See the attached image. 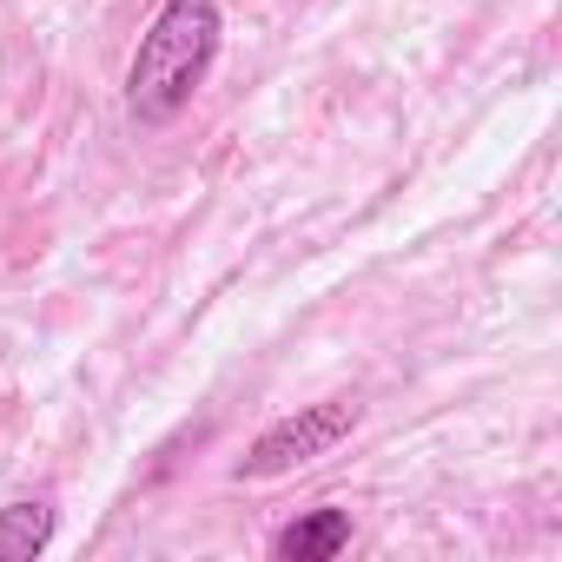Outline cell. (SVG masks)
<instances>
[{"mask_svg":"<svg viewBox=\"0 0 562 562\" xmlns=\"http://www.w3.org/2000/svg\"><path fill=\"white\" fill-rule=\"evenodd\" d=\"M351 549V509H305L271 536L278 562H331Z\"/></svg>","mask_w":562,"mask_h":562,"instance_id":"cell-3","label":"cell"},{"mask_svg":"<svg viewBox=\"0 0 562 562\" xmlns=\"http://www.w3.org/2000/svg\"><path fill=\"white\" fill-rule=\"evenodd\" d=\"M218 41H225V14L218 0H166L153 14V27L139 34L133 47V67H126V113L139 126H166L192 106V93L205 87L212 60H218Z\"/></svg>","mask_w":562,"mask_h":562,"instance_id":"cell-1","label":"cell"},{"mask_svg":"<svg viewBox=\"0 0 562 562\" xmlns=\"http://www.w3.org/2000/svg\"><path fill=\"white\" fill-rule=\"evenodd\" d=\"M358 430V404L351 397H325V404H299L292 417H278L251 437V450L232 463L238 483H271V476H285V470H305L318 457H331L345 437Z\"/></svg>","mask_w":562,"mask_h":562,"instance_id":"cell-2","label":"cell"},{"mask_svg":"<svg viewBox=\"0 0 562 562\" xmlns=\"http://www.w3.org/2000/svg\"><path fill=\"white\" fill-rule=\"evenodd\" d=\"M54 542V503L47 496H21L0 509V562H34Z\"/></svg>","mask_w":562,"mask_h":562,"instance_id":"cell-4","label":"cell"}]
</instances>
